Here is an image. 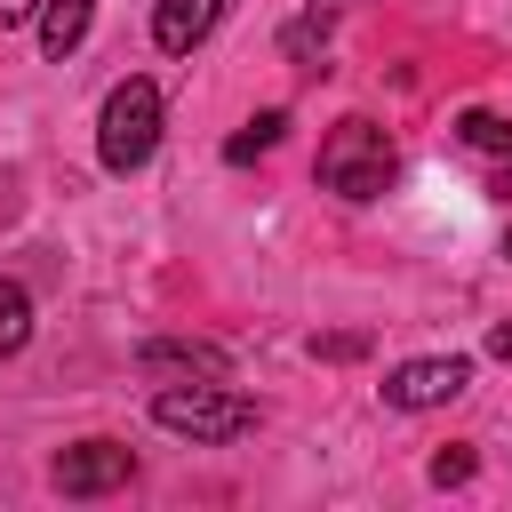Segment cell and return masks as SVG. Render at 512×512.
I'll list each match as a JSON object with an SVG mask.
<instances>
[{
  "instance_id": "cell-9",
  "label": "cell",
  "mask_w": 512,
  "mask_h": 512,
  "mask_svg": "<svg viewBox=\"0 0 512 512\" xmlns=\"http://www.w3.org/2000/svg\"><path fill=\"white\" fill-rule=\"evenodd\" d=\"M456 144H464V152H488V160H512V120L464 112V120H456Z\"/></svg>"
},
{
  "instance_id": "cell-2",
  "label": "cell",
  "mask_w": 512,
  "mask_h": 512,
  "mask_svg": "<svg viewBox=\"0 0 512 512\" xmlns=\"http://www.w3.org/2000/svg\"><path fill=\"white\" fill-rule=\"evenodd\" d=\"M160 152V88L152 80H120L96 112V160L112 176H136L144 160Z\"/></svg>"
},
{
  "instance_id": "cell-16",
  "label": "cell",
  "mask_w": 512,
  "mask_h": 512,
  "mask_svg": "<svg viewBox=\"0 0 512 512\" xmlns=\"http://www.w3.org/2000/svg\"><path fill=\"white\" fill-rule=\"evenodd\" d=\"M504 256H512V232H504Z\"/></svg>"
},
{
  "instance_id": "cell-12",
  "label": "cell",
  "mask_w": 512,
  "mask_h": 512,
  "mask_svg": "<svg viewBox=\"0 0 512 512\" xmlns=\"http://www.w3.org/2000/svg\"><path fill=\"white\" fill-rule=\"evenodd\" d=\"M280 136H288V112H256V120H248V128H240V136L224 144V160L240 168V160H256V152H272Z\"/></svg>"
},
{
  "instance_id": "cell-3",
  "label": "cell",
  "mask_w": 512,
  "mask_h": 512,
  "mask_svg": "<svg viewBox=\"0 0 512 512\" xmlns=\"http://www.w3.org/2000/svg\"><path fill=\"white\" fill-rule=\"evenodd\" d=\"M152 424L176 440H240V432H256V400L232 384H168V392H152Z\"/></svg>"
},
{
  "instance_id": "cell-4",
  "label": "cell",
  "mask_w": 512,
  "mask_h": 512,
  "mask_svg": "<svg viewBox=\"0 0 512 512\" xmlns=\"http://www.w3.org/2000/svg\"><path fill=\"white\" fill-rule=\"evenodd\" d=\"M472 384V360H400L392 376H384V408H400V416H416V408H448L456 392Z\"/></svg>"
},
{
  "instance_id": "cell-11",
  "label": "cell",
  "mask_w": 512,
  "mask_h": 512,
  "mask_svg": "<svg viewBox=\"0 0 512 512\" xmlns=\"http://www.w3.org/2000/svg\"><path fill=\"white\" fill-rule=\"evenodd\" d=\"M328 16H336V0H328V8H312V16H296V24L280 32V48H288V64H304V72H320V64H312V48H328Z\"/></svg>"
},
{
  "instance_id": "cell-14",
  "label": "cell",
  "mask_w": 512,
  "mask_h": 512,
  "mask_svg": "<svg viewBox=\"0 0 512 512\" xmlns=\"http://www.w3.org/2000/svg\"><path fill=\"white\" fill-rule=\"evenodd\" d=\"M40 16V0H0V24H32Z\"/></svg>"
},
{
  "instance_id": "cell-1",
  "label": "cell",
  "mask_w": 512,
  "mask_h": 512,
  "mask_svg": "<svg viewBox=\"0 0 512 512\" xmlns=\"http://www.w3.org/2000/svg\"><path fill=\"white\" fill-rule=\"evenodd\" d=\"M336 200H376V192H392V176H400V152H392V136L376 128V120H336L328 128V144H320V168H312Z\"/></svg>"
},
{
  "instance_id": "cell-10",
  "label": "cell",
  "mask_w": 512,
  "mask_h": 512,
  "mask_svg": "<svg viewBox=\"0 0 512 512\" xmlns=\"http://www.w3.org/2000/svg\"><path fill=\"white\" fill-rule=\"evenodd\" d=\"M24 336H32V296H24V280L0 272V360L24 352Z\"/></svg>"
},
{
  "instance_id": "cell-5",
  "label": "cell",
  "mask_w": 512,
  "mask_h": 512,
  "mask_svg": "<svg viewBox=\"0 0 512 512\" xmlns=\"http://www.w3.org/2000/svg\"><path fill=\"white\" fill-rule=\"evenodd\" d=\"M128 472H136V456H128L120 440H80V448H64V456L48 464V480H56L64 496H104V488H128Z\"/></svg>"
},
{
  "instance_id": "cell-15",
  "label": "cell",
  "mask_w": 512,
  "mask_h": 512,
  "mask_svg": "<svg viewBox=\"0 0 512 512\" xmlns=\"http://www.w3.org/2000/svg\"><path fill=\"white\" fill-rule=\"evenodd\" d=\"M488 352H496V360H512V320H504V328H488Z\"/></svg>"
},
{
  "instance_id": "cell-8",
  "label": "cell",
  "mask_w": 512,
  "mask_h": 512,
  "mask_svg": "<svg viewBox=\"0 0 512 512\" xmlns=\"http://www.w3.org/2000/svg\"><path fill=\"white\" fill-rule=\"evenodd\" d=\"M88 16H96V0H40V16H32V24H40V56L64 64V56L88 40Z\"/></svg>"
},
{
  "instance_id": "cell-7",
  "label": "cell",
  "mask_w": 512,
  "mask_h": 512,
  "mask_svg": "<svg viewBox=\"0 0 512 512\" xmlns=\"http://www.w3.org/2000/svg\"><path fill=\"white\" fill-rule=\"evenodd\" d=\"M216 16H224V0H160V8H152V40H160L168 56H192V48L216 32Z\"/></svg>"
},
{
  "instance_id": "cell-6",
  "label": "cell",
  "mask_w": 512,
  "mask_h": 512,
  "mask_svg": "<svg viewBox=\"0 0 512 512\" xmlns=\"http://www.w3.org/2000/svg\"><path fill=\"white\" fill-rule=\"evenodd\" d=\"M136 368H144V376H184V384H224V376H232L224 344H192V336H152V344L136 352Z\"/></svg>"
},
{
  "instance_id": "cell-13",
  "label": "cell",
  "mask_w": 512,
  "mask_h": 512,
  "mask_svg": "<svg viewBox=\"0 0 512 512\" xmlns=\"http://www.w3.org/2000/svg\"><path fill=\"white\" fill-rule=\"evenodd\" d=\"M472 480V448H440L432 456V488H464Z\"/></svg>"
}]
</instances>
